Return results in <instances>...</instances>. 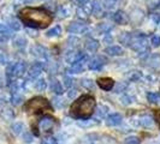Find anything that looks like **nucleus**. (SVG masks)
<instances>
[{
	"instance_id": "1",
	"label": "nucleus",
	"mask_w": 160,
	"mask_h": 144,
	"mask_svg": "<svg viewBox=\"0 0 160 144\" xmlns=\"http://www.w3.org/2000/svg\"><path fill=\"white\" fill-rule=\"evenodd\" d=\"M19 18L25 25L30 28L42 29L52 23L53 15L46 8L27 6L19 11Z\"/></svg>"
},
{
	"instance_id": "2",
	"label": "nucleus",
	"mask_w": 160,
	"mask_h": 144,
	"mask_svg": "<svg viewBox=\"0 0 160 144\" xmlns=\"http://www.w3.org/2000/svg\"><path fill=\"white\" fill-rule=\"evenodd\" d=\"M95 108V98L90 95L78 97L70 107V114L76 119H89Z\"/></svg>"
},
{
	"instance_id": "3",
	"label": "nucleus",
	"mask_w": 160,
	"mask_h": 144,
	"mask_svg": "<svg viewBox=\"0 0 160 144\" xmlns=\"http://www.w3.org/2000/svg\"><path fill=\"white\" fill-rule=\"evenodd\" d=\"M51 108V104L48 102L45 97H41V96H36V97H32L30 98L27 103L24 104V111L27 112H42L45 109H49Z\"/></svg>"
},
{
	"instance_id": "4",
	"label": "nucleus",
	"mask_w": 160,
	"mask_h": 144,
	"mask_svg": "<svg viewBox=\"0 0 160 144\" xmlns=\"http://www.w3.org/2000/svg\"><path fill=\"white\" fill-rule=\"evenodd\" d=\"M27 66L23 61H18L15 64H11L8 66V70H6V76L8 78V83H11V80L15 79V78H19L22 77L25 72Z\"/></svg>"
},
{
	"instance_id": "5",
	"label": "nucleus",
	"mask_w": 160,
	"mask_h": 144,
	"mask_svg": "<svg viewBox=\"0 0 160 144\" xmlns=\"http://www.w3.org/2000/svg\"><path fill=\"white\" fill-rule=\"evenodd\" d=\"M130 47L132 48L137 53H144L148 50V43L146 40L144 35H137V36H132V40L130 43Z\"/></svg>"
},
{
	"instance_id": "6",
	"label": "nucleus",
	"mask_w": 160,
	"mask_h": 144,
	"mask_svg": "<svg viewBox=\"0 0 160 144\" xmlns=\"http://www.w3.org/2000/svg\"><path fill=\"white\" fill-rule=\"evenodd\" d=\"M56 125V119L51 115H45L39 120V124H38V128L40 130L41 132H48L51 130H53Z\"/></svg>"
},
{
	"instance_id": "7",
	"label": "nucleus",
	"mask_w": 160,
	"mask_h": 144,
	"mask_svg": "<svg viewBox=\"0 0 160 144\" xmlns=\"http://www.w3.org/2000/svg\"><path fill=\"white\" fill-rule=\"evenodd\" d=\"M84 59H87V56L84 55L82 52L76 50V49H72L70 52H68L66 55H65L66 63H69V64H71V65L76 64V63H80V61L84 60Z\"/></svg>"
},
{
	"instance_id": "8",
	"label": "nucleus",
	"mask_w": 160,
	"mask_h": 144,
	"mask_svg": "<svg viewBox=\"0 0 160 144\" xmlns=\"http://www.w3.org/2000/svg\"><path fill=\"white\" fill-rule=\"evenodd\" d=\"M43 66L45 65H43V63H41V61H36L35 64H32V67L28 71V77L32 78V79H35L36 77H39L40 73L42 72V70H43Z\"/></svg>"
},
{
	"instance_id": "9",
	"label": "nucleus",
	"mask_w": 160,
	"mask_h": 144,
	"mask_svg": "<svg viewBox=\"0 0 160 144\" xmlns=\"http://www.w3.org/2000/svg\"><path fill=\"white\" fill-rule=\"evenodd\" d=\"M96 83H98V85L102 89V90H105V91H110V90H112L113 87H114V80H113L112 78H108V77L99 78V79L96 80Z\"/></svg>"
},
{
	"instance_id": "10",
	"label": "nucleus",
	"mask_w": 160,
	"mask_h": 144,
	"mask_svg": "<svg viewBox=\"0 0 160 144\" xmlns=\"http://www.w3.org/2000/svg\"><path fill=\"white\" fill-rule=\"evenodd\" d=\"M68 31L71 32V34H83V32L88 31V29H87V26L83 23L72 22V23H70V25L68 26Z\"/></svg>"
},
{
	"instance_id": "11",
	"label": "nucleus",
	"mask_w": 160,
	"mask_h": 144,
	"mask_svg": "<svg viewBox=\"0 0 160 144\" xmlns=\"http://www.w3.org/2000/svg\"><path fill=\"white\" fill-rule=\"evenodd\" d=\"M112 19H113V22H116V23H118V24H122V25H125V24H128V22H129V18H128V16H127V13H125L124 11H122V10H119V11H117V12L113 13Z\"/></svg>"
},
{
	"instance_id": "12",
	"label": "nucleus",
	"mask_w": 160,
	"mask_h": 144,
	"mask_svg": "<svg viewBox=\"0 0 160 144\" xmlns=\"http://www.w3.org/2000/svg\"><path fill=\"white\" fill-rule=\"evenodd\" d=\"M122 120H123L122 114H119V113H112V114H110L106 118V124L108 126H117V125L122 124Z\"/></svg>"
},
{
	"instance_id": "13",
	"label": "nucleus",
	"mask_w": 160,
	"mask_h": 144,
	"mask_svg": "<svg viewBox=\"0 0 160 144\" xmlns=\"http://www.w3.org/2000/svg\"><path fill=\"white\" fill-rule=\"evenodd\" d=\"M104 59L102 58H100V56H95V58H93L88 63V67L90 70H93V71H99L102 66H104Z\"/></svg>"
},
{
	"instance_id": "14",
	"label": "nucleus",
	"mask_w": 160,
	"mask_h": 144,
	"mask_svg": "<svg viewBox=\"0 0 160 144\" xmlns=\"http://www.w3.org/2000/svg\"><path fill=\"white\" fill-rule=\"evenodd\" d=\"M49 88H51V91H53L57 95H62L64 93V89L62 87L60 82L56 78H52L51 79V83H49Z\"/></svg>"
},
{
	"instance_id": "15",
	"label": "nucleus",
	"mask_w": 160,
	"mask_h": 144,
	"mask_svg": "<svg viewBox=\"0 0 160 144\" xmlns=\"http://www.w3.org/2000/svg\"><path fill=\"white\" fill-rule=\"evenodd\" d=\"M105 53H107L108 55L112 56H118L122 55L124 52H123V48L119 47V46H110L105 49Z\"/></svg>"
},
{
	"instance_id": "16",
	"label": "nucleus",
	"mask_w": 160,
	"mask_h": 144,
	"mask_svg": "<svg viewBox=\"0 0 160 144\" xmlns=\"http://www.w3.org/2000/svg\"><path fill=\"white\" fill-rule=\"evenodd\" d=\"M92 13V8H90V6H81V7L77 8V16H78V18H81V19H87L89 17V15Z\"/></svg>"
},
{
	"instance_id": "17",
	"label": "nucleus",
	"mask_w": 160,
	"mask_h": 144,
	"mask_svg": "<svg viewBox=\"0 0 160 144\" xmlns=\"http://www.w3.org/2000/svg\"><path fill=\"white\" fill-rule=\"evenodd\" d=\"M30 52H32V55L38 56V58H42V59H45L46 58V49L42 47V46H32V49H30Z\"/></svg>"
},
{
	"instance_id": "18",
	"label": "nucleus",
	"mask_w": 160,
	"mask_h": 144,
	"mask_svg": "<svg viewBox=\"0 0 160 144\" xmlns=\"http://www.w3.org/2000/svg\"><path fill=\"white\" fill-rule=\"evenodd\" d=\"M84 47L89 52H92V53H94L98 50V48H99V42L94 39H88V40L86 41V43H84Z\"/></svg>"
},
{
	"instance_id": "19",
	"label": "nucleus",
	"mask_w": 160,
	"mask_h": 144,
	"mask_svg": "<svg viewBox=\"0 0 160 144\" xmlns=\"http://www.w3.org/2000/svg\"><path fill=\"white\" fill-rule=\"evenodd\" d=\"M90 8H92V13L95 17L101 16V12H102V5L99 2V0H94L90 5Z\"/></svg>"
},
{
	"instance_id": "20",
	"label": "nucleus",
	"mask_w": 160,
	"mask_h": 144,
	"mask_svg": "<svg viewBox=\"0 0 160 144\" xmlns=\"http://www.w3.org/2000/svg\"><path fill=\"white\" fill-rule=\"evenodd\" d=\"M84 60H86V59H84ZM84 60H82L80 63H76V64L72 65L71 67L68 70L69 73H75V74H76V73H81V72L84 70V65H83L84 64V63H83Z\"/></svg>"
},
{
	"instance_id": "21",
	"label": "nucleus",
	"mask_w": 160,
	"mask_h": 144,
	"mask_svg": "<svg viewBox=\"0 0 160 144\" xmlns=\"http://www.w3.org/2000/svg\"><path fill=\"white\" fill-rule=\"evenodd\" d=\"M154 124V120L151 115H143L140 118V125L143 126V127H151Z\"/></svg>"
},
{
	"instance_id": "22",
	"label": "nucleus",
	"mask_w": 160,
	"mask_h": 144,
	"mask_svg": "<svg viewBox=\"0 0 160 144\" xmlns=\"http://www.w3.org/2000/svg\"><path fill=\"white\" fill-rule=\"evenodd\" d=\"M131 40H132V34H130V32H123L119 36V41L124 46H130Z\"/></svg>"
},
{
	"instance_id": "23",
	"label": "nucleus",
	"mask_w": 160,
	"mask_h": 144,
	"mask_svg": "<svg viewBox=\"0 0 160 144\" xmlns=\"http://www.w3.org/2000/svg\"><path fill=\"white\" fill-rule=\"evenodd\" d=\"M11 130H12V132L18 136V135H21L22 132L24 131V125L23 122H19V121H16V122H13L12 124V126H11Z\"/></svg>"
},
{
	"instance_id": "24",
	"label": "nucleus",
	"mask_w": 160,
	"mask_h": 144,
	"mask_svg": "<svg viewBox=\"0 0 160 144\" xmlns=\"http://www.w3.org/2000/svg\"><path fill=\"white\" fill-rule=\"evenodd\" d=\"M149 65H151V67L155 69V70L160 69V55L159 54H153V55L151 56V59H149Z\"/></svg>"
},
{
	"instance_id": "25",
	"label": "nucleus",
	"mask_w": 160,
	"mask_h": 144,
	"mask_svg": "<svg viewBox=\"0 0 160 144\" xmlns=\"http://www.w3.org/2000/svg\"><path fill=\"white\" fill-rule=\"evenodd\" d=\"M60 34H62V28H60L59 25H56V26L51 28V29L47 30V32H46V35H47L48 37H57V36H59Z\"/></svg>"
},
{
	"instance_id": "26",
	"label": "nucleus",
	"mask_w": 160,
	"mask_h": 144,
	"mask_svg": "<svg viewBox=\"0 0 160 144\" xmlns=\"http://www.w3.org/2000/svg\"><path fill=\"white\" fill-rule=\"evenodd\" d=\"M34 88L36 89L38 91H45V89L47 88V82L43 79V78H40V79H38L35 82Z\"/></svg>"
},
{
	"instance_id": "27",
	"label": "nucleus",
	"mask_w": 160,
	"mask_h": 144,
	"mask_svg": "<svg viewBox=\"0 0 160 144\" xmlns=\"http://www.w3.org/2000/svg\"><path fill=\"white\" fill-rule=\"evenodd\" d=\"M147 100L149 103H158L160 101V94L159 93H148Z\"/></svg>"
},
{
	"instance_id": "28",
	"label": "nucleus",
	"mask_w": 160,
	"mask_h": 144,
	"mask_svg": "<svg viewBox=\"0 0 160 144\" xmlns=\"http://www.w3.org/2000/svg\"><path fill=\"white\" fill-rule=\"evenodd\" d=\"M81 84H82V87L86 89H88V90H94L95 88V84H94V82L92 79H89V78H84V79L81 80Z\"/></svg>"
},
{
	"instance_id": "29",
	"label": "nucleus",
	"mask_w": 160,
	"mask_h": 144,
	"mask_svg": "<svg viewBox=\"0 0 160 144\" xmlns=\"http://www.w3.org/2000/svg\"><path fill=\"white\" fill-rule=\"evenodd\" d=\"M107 111H108V108L104 106V104H100V106H98V109H96V115L99 117V118H105V115L107 114Z\"/></svg>"
},
{
	"instance_id": "30",
	"label": "nucleus",
	"mask_w": 160,
	"mask_h": 144,
	"mask_svg": "<svg viewBox=\"0 0 160 144\" xmlns=\"http://www.w3.org/2000/svg\"><path fill=\"white\" fill-rule=\"evenodd\" d=\"M22 101H23V96L19 95L18 93H12V96H11V102H12V104L18 106Z\"/></svg>"
},
{
	"instance_id": "31",
	"label": "nucleus",
	"mask_w": 160,
	"mask_h": 144,
	"mask_svg": "<svg viewBox=\"0 0 160 144\" xmlns=\"http://www.w3.org/2000/svg\"><path fill=\"white\" fill-rule=\"evenodd\" d=\"M13 45H15V47H17V48H23V47H25V45H27V40H25L24 37H17L16 40L13 41Z\"/></svg>"
},
{
	"instance_id": "32",
	"label": "nucleus",
	"mask_w": 160,
	"mask_h": 144,
	"mask_svg": "<svg viewBox=\"0 0 160 144\" xmlns=\"http://www.w3.org/2000/svg\"><path fill=\"white\" fill-rule=\"evenodd\" d=\"M125 144H140V138L136 136H129L125 138Z\"/></svg>"
},
{
	"instance_id": "33",
	"label": "nucleus",
	"mask_w": 160,
	"mask_h": 144,
	"mask_svg": "<svg viewBox=\"0 0 160 144\" xmlns=\"http://www.w3.org/2000/svg\"><path fill=\"white\" fill-rule=\"evenodd\" d=\"M8 23H10V28L13 29V30H19V29H21V23H19L17 19H13V18H12V19H10Z\"/></svg>"
},
{
	"instance_id": "34",
	"label": "nucleus",
	"mask_w": 160,
	"mask_h": 144,
	"mask_svg": "<svg viewBox=\"0 0 160 144\" xmlns=\"http://www.w3.org/2000/svg\"><path fill=\"white\" fill-rule=\"evenodd\" d=\"M125 89H127V84L125 83H118V84H116V87H113L114 93H122Z\"/></svg>"
},
{
	"instance_id": "35",
	"label": "nucleus",
	"mask_w": 160,
	"mask_h": 144,
	"mask_svg": "<svg viewBox=\"0 0 160 144\" xmlns=\"http://www.w3.org/2000/svg\"><path fill=\"white\" fill-rule=\"evenodd\" d=\"M110 29H111V26H110V25H107L106 23L99 24V26H98V30L101 32V34H106Z\"/></svg>"
},
{
	"instance_id": "36",
	"label": "nucleus",
	"mask_w": 160,
	"mask_h": 144,
	"mask_svg": "<svg viewBox=\"0 0 160 144\" xmlns=\"http://www.w3.org/2000/svg\"><path fill=\"white\" fill-rule=\"evenodd\" d=\"M153 47H159L160 46V35H153L151 39Z\"/></svg>"
},
{
	"instance_id": "37",
	"label": "nucleus",
	"mask_w": 160,
	"mask_h": 144,
	"mask_svg": "<svg viewBox=\"0 0 160 144\" xmlns=\"http://www.w3.org/2000/svg\"><path fill=\"white\" fill-rule=\"evenodd\" d=\"M58 15H59V17H62V18H63V17H68L69 16V8L64 7V6L60 7L59 11H58Z\"/></svg>"
},
{
	"instance_id": "38",
	"label": "nucleus",
	"mask_w": 160,
	"mask_h": 144,
	"mask_svg": "<svg viewBox=\"0 0 160 144\" xmlns=\"http://www.w3.org/2000/svg\"><path fill=\"white\" fill-rule=\"evenodd\" d=\"M160 6V0H151L149 1V8L151 10H155Z\"/></svg>"
},
{
	"instance_id": "39",
	"label": "nucleus",
	"mask_w": 160,
	"mask_h": 144,
	"mask_svg": "<svg viewBox=\"0 0 160 144\" xmlns=\"http://www.w3.org/2000/svg\"><path fill=\"white\" fill-rule=\"evenodd\" d=\"M0 34H2V35H8L10 34V29L8 28V25L0 23Z\"/></svg>"
},
{
	"instance_id": "40",
	"label": "nucleus",
	"mask_w": 160,
	"mask_h": 144,
	"mask_svg": "<svg viewBox=\"0 0 160 144\" xmlns=\"http://www.w3.org/2000/svg\"><path fill=\"white\" fill-rule=\"evenodd\" d=\"M23 141L25 142V143H32V136L29 133V132H24L23 133Z\"/></svg>"
},
{
	"instance_id": "41",
	"label": "nucleus",
	"mask_w": 160,
	"mask_h": 144,
	"mask_svg": "<svg viewBox=\"0 0 160 144\" xmlns=\"http://www.w3.org/2000/svg\"><path fill=\"white\" fill-rule=\"evenodd\" d=\"M116 1H117V0H104V5H102V6H105L106 8H111L114 6Z\"/></svg>"
},
{
	"instance_id": "42",
	"label": "nucleus",
	"mask_w": 160,
	"mask_h": 144,
	"mask_svg": "<svg viewBox=\"0 0 160 144\" xmlns=\"http://www.w3.org/2000/svg\"><path fill=\"white\" fill-rule=\"evenodd\" d=\"M41 144H57V139L53 137H48V138H45Z\"/></svg>"
},
{
	"instance_id": "43",
	"label": "nucleus",
	"mask_w": 160,
	"mask_h": 144,
	"mask_svg": "<svg viewBox=\"0 0 160 144\" xmlns=\"http://www.w3.org/2000/svg\"><path fill=\"white\" fill-rule=\"evenodd\" d=\"M93 124H96V122H93L92 120H88V119H84L83 120V122H78V125L80 126H83V127H86V126H90V125H93Z\"/></svg>"
},
{
	"instance_id": "44",
	"label": "nucleus",
	"mask_w": 160,
	"mask_h": 144,
	"mask_svg": "<svg viewBox=\"0 0 160 144\" xmlns=\"http://www.w3.org/2000/svg\"><path fill=\"white\" fill-rule=\"evenodd\" d=\"M78 94V91H77V89H70L69 90V93H68V96L70 97V98H75L76 96Z\"/></svg>"
},
{
	"instance_id": "45",
	"label": "nucleus",
	"mask_w": 160,
	"mask_h": 144,
	"mask_svg": "<svg viewBox=\"0 0 160 144\" xmlns=\"http://www.w3.org/2000/svg\"><path fill=\"white\" fill-rule=\"evenodd\" d=\"M120 101H122V102H123L124 104H129V103H131V102H132V101H131V97H130V96H122Z\"/></svg>"
},
{
	"instance_id": "46",
	"label": "nucleus",
	"mask_w": 160,
	"mask_h": 144,
	"mask_svg": "<svg viewBox=\"0 0 160 144\" xmlns=\"http://www.w3.org/2000/svg\"><path fill=\"white\" fill-rule=\"evenodd\" d=\"M152 18V21L154 22V24H160V15H157V13H154L151 16Z\"/></svg>"
},
{
	"instance_id": "47",
	"label": "nucleus",
	"mask_w": 160,
	"mask_h": 144,
	"mask_svg": "<svg viewBox=\"0 0 160 144\" xmlns=\"http://www.w3.org/2000/svg\"><path fill=\"white\" fill-rule=\"evenodd\" d=\"M73 1H75L77 5H80V7H81V6H84V5H87V4L89 2V0H73Z\"/></svg>"
},
{
	"instance_id": "48",
	"label": "nucleus",
	"mask_w": 160,
	"mask_h": 144,
	"mask_svg": "<svg viewBox=\"0 0 160 144\" xmlns=\"http://www.w3.org/2000/svg\"><path fill=\"white\" fill-rule=\"evenodd\" d=\"M64 84H65V87H70V85L72 84V79L70 78V77L65 76L64 77Z\"/></svg>"
},
{
	"instance_id": "49",
	"label": "nucleus",
	"mask_w": 160,
	"mask_h": 144,
	"mask_svg": "<svg viewBox=\"0 0 160 144\" xmlns=\"http://www.w3.org/2000/svg\"><path fill=\"white\" fill-rule=\"evenodd\" d=\"M0 64H6V56L0 54Z\"/></svg>"
},
{
	"instance_id": "50",
	"label": "nucleus",
	"mask_w": 160,
	"mask_h": 144,
	"mask_svg": "<svg viewBox=\"0 0 160 144\" xmlns=\"http://www.w3.org/2000/svg\"><path fill=\"white\" fill-rule=\"evenodd\" d=\"M105 41H107V42H112V37H111V36H110V35H106V37H105L104 39Z\"/></svg>"
},
{
	"instance_id": "51",
	"label": "nucleus",
	"mask_w": 160,
	"mask_h": 144,
	"mask_svg": "<svg viewBox=\"0 0 160 144\" xmlns=\"http://www.w3.org/2000/svg\"><path fill=\"white\" fill-rule=\"evenodd\" d=\"M1 104H2V98L0 97V106H1Z\"/></svg>"
}]
</instances>
